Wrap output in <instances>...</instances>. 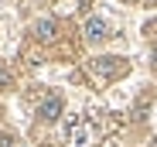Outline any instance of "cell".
<instances>
[{"instance_id": "cell-2", "label": "cell", "mask_w": 157, "mask_h": 147, "mask_svg": "<svg viewBox=\"0 0 157 147\" xmlns=\"http://www.w3.org/2000/svg\"><path fill=\"white\" fill-rule=\"evenodd\" d=\"M62 110H65V103H62V96H55V92L44 96V99L38 103V116H41V120H48V123H51V120H58V116H62Z\"/></svg>"}, {"instance_id": "cell-7", "label": "cell", "mask_w": 157, "mask_h": 147, "mask_svg": "<svg viewBox=\"0 0 157 147\" xmlns=\"http://www.w3.org/2000/svg\"><path fill=\"white\" fill-rule=\"evenodd\" d=\"M150 68L157 72V48H154V55H150Z\"/></svg>"}, {"instance_id": "cell-1", "label": "cell", "mask_w": 157, "mask_h": 147, "mask_svg": "<svg viewBox=\"0 0 157 147\" xmlns=\"http://www.w3.org/2000/svg\"><path fill=\"white\" fill-rule=\"evenodd\" d=\"M89 72H92L96 79L109 82V79L126 75V72H130V62H126V58H116V55H102V58H92V62H89Z\"/></svg>"}, {"instance_id": "cell-5", "label": "cell", "mask_w": 157, "mask_h": 147, "mask_svg": "<svg viewBox=\"0 0 157 147\" xmlns=\"http://www.w3.org/2000/svg\"><path fill=\"white\" fill-rule=\"evenodd\" d=\"M10 82H14V79H10V68L0 62V89H10Z\"/></svg>"}, {"instance_id": "cell-3", "label": "cell", "mask_w": 157, "mask_h": 147, "mask_svg": "<svg viewBox=\"0 0 157 147\" xmlns=\"http://www.w3.org/2000/svg\"><path fill=\"white\" fill-rule=\"evenodd\" d=\"M109 38V24L102 21V17H89L86 21V41L89 44H99V41H106Z\"/></svg>"}, {"instance_id": "cell-4", "label": "cell", "mask_w": 157, "mask_h": 147, "mask_svg": "<svg viewBox=\"0 0 157 147\" xmlns=\"http://www.w3.org/2000/svg\"><path fill=\"white\" fill-rule=\"evenodd\" d=\"M31 34L38 38V41H55L58 38V21H51V17H41V21H34V28H31Z\"/></svg>"}, {"instance_id": "cell-6", "label": "cell", "mask_w": 157, "mask_h": 147, "mask_svg": "<svg viewBox=\"0 0 157 147\" xmlns=\"http://www.w3.org/2000/svg\"><path fill=\"white\" fill-rule=\"evenodd\" d=\"M14 140H10V133H0V147H10Z\"/></svg>"}]
</instances>
